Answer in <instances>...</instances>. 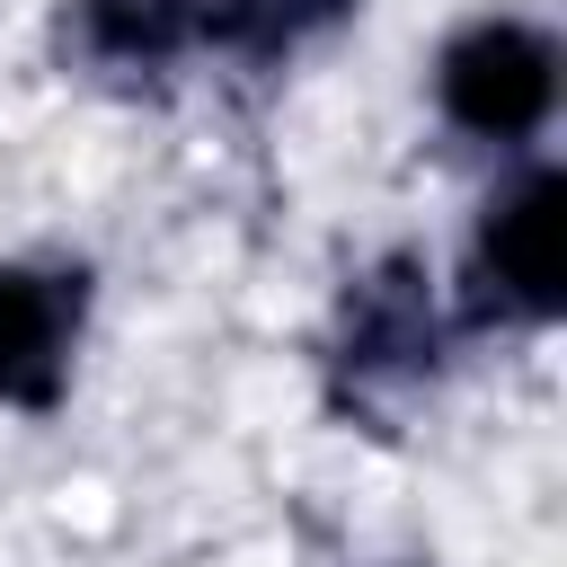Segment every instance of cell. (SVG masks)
<instances>
[{"mask_svg": "<svg viewBox=\"0 0 567 567\" xmlns=\"http://www.w3.org/2000/svg\"><path fill=\"white\" fill-rule=\"evenodd\" d=\"M443 372V301L425 257L390 248L363 275H346L337 292V328H328V408L390 434V408L408 390H425Z\"/></svg>", "mask_w": 567, "mask_h": 567, "instance_id": "1", "label": "cell"}, {"mask_svg": "<svg viewBox=\"0 0 567 567\" xmlns=\"http://www.w3.org/2000/svg\"><path fill=\"white\" fill-rule=\"evenodd\" d=\"M80 319H89L80 266H0V408H27V416L62 408Z\"/></svg>", "mask_w": 567, "mask_h": 567, "instance_id": "4", "label": "cell"}, {"mask_svg": "<svg viewBox=\"0 0 567 567\" xmlns=\"http://www.w3.org/2000/svg\"><path fill=\"white\" fill-rule=\"evenodd\" d=\"M434 106L470 142H532L558 106V44L532 18H470L434 53Z\"/></svg>", "mask_w": 567, "mask_h": 567, "instance_id": "3", "label": "cell"}, {"mask_svg": "<svg viewBox=\"0 0 567 567\" xmlns=\"http://www.w3.org/2000/svg\"><path fill=\"white\" fill-rule=\"evenodd\" d=\"M53 53L97 89H159L195 53V0H62Z\"/></svg>", "mask_w": 567, "mask_h": 567, "instance_id": "5", "label": "cell"}, {"mask_svg": "<svg viewBox=\"0 0 567 567\" xmlns=\"http://www.w3.org/2000/svg\"><path fill=\"white\" fill-rule=\"evenodd\" d=\"M354 0H195V44H221L239 62H284L310 35H328Z\"/></svg>", "mask_w": 567, "mask_h": 567, "instance_id": "6", "label": "cell"}, {"mask_svg": "<svg viewBox=\"0 0 567 567\" xmlns=\"http://www.w3.org/2000/svg\"><path fill=\"white\" fill-rule=\"evenodd\" d=\"M558 213H567V177L549 159L514 168L487 204H478V239H470V328L514 319V328H549L567 310L558 284Z\"/></svg>", "mask_w": 567, "mask_h": 567, "instance_id": "2", "label": "cell"}]
</instances>
